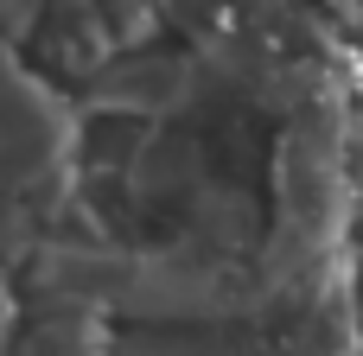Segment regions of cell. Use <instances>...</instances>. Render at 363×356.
Here are the masks:
<instances>
[{
	"instance_id": "obj_1",
	"label": "cell",
	"mask_w": 363,
	"mask_h": 356,
	"mask_svg": "<svg viewBox=\"0 0 363 356\" xmlns=\"http://www.w3.org/2000/svg\"><path fill=\"white\" fill-rule=\"evenodd\" d=\"M77 115L57 83H45L32 64H19L13 45H0V197L26 204L38 223L57 217L77 191Z\"/></svg>"
},
{
	"instance_id": "obj_2",
	"label": "cell",
	"mask_w": 363,
	"mask_h": 356,
	"mask_svg": "<svg viewBox=\"0 0 363 356\" xmlns=\"http://www.w3.org/2000/svg\"><path fill=\"white\" fill-rule=\"evenodd\" d=\"M121 318L128 325H262L268 299H262L255 261L217 255L191 236H166L140 248Z\"/></svg>"
},
{
	"instance_id": "obj_3",
	"label": "cell",
	"mask_w": 363,
	"mask_h": 356,
	"mask_svg": "<svg viewBox=\"0 0 363 356\" xmlns=\"http://www.w3.org/2000/svg\"><path fill=\"white\" fill-rule=\"evenodd\" d=\"M345 115H351V102H319V108L294 115V121L281 127L274 153H268L281 223H294L300 236H313V242H325V248H351V236H357Z\"/></svg>"
},
{
	"instance_id": "obj_4",
	"label": "cell",
	"mask_w": 363,
	"mask_h": 356,
	"mask_svg": "<svg viewBox=\"0 0 363 356\" xmlns=\"http://www.w3.org/2000/svg\"><path fill=\"white\" fill-rule=\"evenodd\" d=\"M89 108L108 121H140V127H179L185 115H204L223 83L204 70L198 51H121L89 89Z\"/></svg>"
},
{
	"instance_id": "obj_5",
	"label": "cell",
	"mask_w": 363,
	"mask_h": 356,
	"mask_svg": "<svg viewBox=\"0 0 363 356\" xmlns=\"http://www.w3.org/2000/svg\"><path fill=\"white\" fill-rule=\"evenodd\" d=\"M134 261L140 248L121 242H77V236H45L26 261V293L38 306L64 312H121L134 293Z\"/></svg>"
},
{
	"instance_id": "obj_6",
	"label": "cell",
	"mask_w": 363,
	"mask_h": 356,
	"mask_svg": "<svg viewBox=\"0 0 363 356\" xmlns=\"http://www.w3.org/2000/svg\"><path fill=\"white\" fill-rule=\"evenodd\" d=\"M211 178H217V159H211V140L198 127H153L147 147L134 153V166L121 172V191L140 210H160V204L185 210Z\"/></svg>"
},
{
	"instance_id": "obj_7",
	"label": "cell",
	"mask_w": 363,
	"mask_h": 356,
	"mask_svg": "<svg viewBox=\"0 0 363 356\" xmlns=\"http://www.w3.org/2000/svg\"><path fill=\"white\" fill-rule=\"evenodd\" d=\"M268 210H262V191L255 185H236V178H211L185 210H179V236L217 248V255H236V261H255L262 242H268Z\"/></svg>"
},
{
	"instance_id": "obj_8",
	"label": "cell",
	"mask_w": 363,
	"mask_h": 356,
	"mask_svg": "<svg viewBox=\"0 0 363 356\" xmlns=\"http://www.w3.org/2000/svg\"><path fill=\"white\" fill-rule=\"evenodd\" d=\"M32 57H38L51 76L89 89L121 51H115L108 25H102V6H96V0H51V13H45V25H38V38H32Z\"/></svg>"
},
{
	"instance_id": "obj_9",
	"label": "cell",
	"mask_w": 363,
	"mask_h": 356,
	"mask_svg": "<svg viewBox=\"0 0 363 356\" xmlns=\"http://www.w3.org/2000/svg\"><path fill=\"white\" fill-rule=\"evenodd\" d=\"M115 356H268L255 325H128Z\"/></svg>"
},
{
	"instance_id": "obj_10",
	"label": "cell",
	"mask_w": 363,
	"mask_h": 356,
	"mask_svg": "<svg viewBox=\"0 0 363 356\" xmlns=\"http://www.w3.org/2000/svg\"><path fill=\"white\" fill-rule=\"evenodd\" d=\"M102 350H115L102 331V312H64V306H38L13 344V356H102Z\"/></svg>"
},
{
	"instance_id": "obj_11",
	"label": "cell",
	"mask_w": 363,
	"mask_h": 356,
	"mask_svg": "<svg viewBox=\"0 0 363 356\" xmlns=\"http://www.w3.org/2000/svg\"><path fill=\"white\" fill-rule=\"evenodd\" d=\"M96 6H102V25H108L115 51H153L147 38H153L160 19H166L160 0H96Z\"/></svg>"
},
{
	"instance_id": "obj_12",
	"label": "cell",
	"mask_w": 363,
	"mask_h": 356,
	"mask_svg": "<svg viewBox=\"0 0 363 356\" xmlns=\"http://www.w3.org/2000/svg\"><path fill=\"white\" fill-rule=\"evenodd\" d=\"M45 13H51V0H0V45H13V51L26 45V51H32Z\"/></svg>"
},
{
	"instance_id": "obj_13",
	"label": "cell",
	"mask_w": 363,
	"mask_h": 356,
	"mask_svg": "<svg viewBox=\"0 0 363 356\" xmlns=\"http://www.w3.org/2000/svg\"><path fill=\"white\" fill-rule=\"evenodd\" d=\"M351 261H357V274H363V229L351 236Z\"/></svg>"
},
{
	"instance_id": "obj_14",
	"label": "cell",
	"mask_w": 363,
	"mask_h": 356,
	"mask_svg": "<svg viewBox=\"0 0 363 356\" xmlns=\"http://www.w3.org/2000/svg\"><path fill=\"white\" fill-rule=\"evenodd\" d=\"M357 312H363V293H357Z\"/></svg>"
},
{
	"instance_id": "obj_15",
	"label": "cell",
	"mask_w": 363,
	"mask_h": 356,
	"mask_svg": "<svg viewBox=\"0 0 363 356\" xmlns=\"http://www.w3.org/2000/svg\"><path fill=\"white\" fill-rule=\"evenodd\" d=\"M357 96H363V83H357Z\"/></svg>"
}]
</instances>
